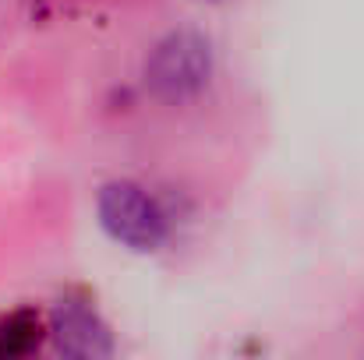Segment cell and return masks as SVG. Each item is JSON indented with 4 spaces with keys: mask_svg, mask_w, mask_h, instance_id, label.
Listing matches in <instances>:
<instances>
[{
    "mask_svg": "<svg viewBox=\"0 0 364 360\" xmlns=\"http://www.w3.org/2000/svg\"><path fill=\"white\" fill-rule=\"evenodd\" d=\"M209 75H213V50L198 32H170L166 39L156 43V50L145 64L149 89L166 103L198 96L205 89Z\"/></svg>",
    "mask_w": 364,
    "mask_h": 360,
    "instance_id": "6da1fadb",
    "label": "cell"
},
{
    "mask_svg": "<svg viewBox=\"0 0 364 360\" xmlns=\"http://www.w3.org/2000/svg\"><path fill=\"white\" fill-rule=\"evenodd\" d=\"M100 219L107 234L131 251H156L166 240V219L159 205L134 184H107L100 195Z\"/></svg>",
    "mask_w": 364,
    "mask_h": 360,
    "instance_id": "7a4b0ae2",
    "label": "cell"
},
{
    "mask_svg": "<svg viewBox=\"0 0 364 360\" xmlns=\"http://www.w3.org/2000/svg\"><path fill=\"white\" fill-rule=\"evenodd\" d=\"M50 336H53V343H57V350L64 357L96 360V357H110V350H114L107 325L89 307H78V304H64V307L53 311Z\"/></svg>",
    "mask_w": 364,
    "mask_h": 360,
    "instance_id": "3957f363",
    "label": "cell"
},
{
    "mask_svg": "<svg viewBox=\"0 0 364 360\" xmlns=\"http://www.w3.org/2000/svg\"><path fill=\"white\" fill-rule=\"evenodd\" d=\"M39 343H43V322L36 311H14L0 318V360L25 357L39 350Z\"/></svg>",
    "mask_w": 364,
    "mask_h": 360,
    "instance_id": "277c9868",
    "label": "cell"
},
{
    "mask_svg": "<svg viewBox=\"0 0 364 360\" xmlns=\"http://www.w3.org/2000/svg\"><path fill=\"white\" fill-rule=\"evenodd\" d=\"M205 4H220V0H205Z\"/></svg>",
    "mask_w": 364,
    "mask_h": 360,
    "instance_id": "5b68a950",
    "label": "cell"
}]
</instances>
